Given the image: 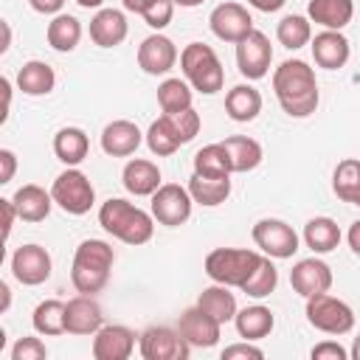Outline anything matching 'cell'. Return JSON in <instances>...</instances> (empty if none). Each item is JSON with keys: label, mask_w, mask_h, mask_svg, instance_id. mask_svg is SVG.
I'll return each mask as SVG.
<instances>
[{"label": "cell", "mask_w": 360, "mask_h": 360, "mask_svg": "<svg viewBox=\"0 0 360 360\" xmlns=\"http://www.w3.org/2000/svg\"><path fill=\"white\" fill-rule=\"evenodd\" d=\"M11 200H14L17 214H20L22 222H42V219H48V214H51V208H53L51 191H45V188L37 186V183L20 186Z\"/></svg>", "instance_id": "603a6c76"}, {"label": "cell", "mask_w": 360, "mask_h": 360, "mask_svg": "<svg viewBox=\"0 0 360 360\" xmlns=\"http://www.w3.org/2000/svg\"><path fill=\"white\" fill-rule=\"evenodd\" d=\"M276 284H278V270L270 262V256H262V262L256 264V270L248 276V281L239 290L245 295H250V298H264V295H270L276 290Z\"/></svg>", "instance_id": "ab89813d"}, {"label": "cell", "mask_w": 360, "mask_h": 360, "mask_svg": "<svg viewBox=\"0 0 360 360\" xmlns=\"http://www.w3.org/2000/svg\"><path fill=\"white\" fill-rule=\"evenodd\" d=\"M146 146L158 158H169V155H174L183 146V141H180V135H177V129H174V124H172L169 115H160L158 121L149 124V129H146Z\"/></svg>", "instance_id": "d590c367"}, {"label": "cell", "mask_w": 360, "mask_h": 360, "mask_svg": "<svg viewBox=\"0 0 360 360\" xmlns=\"http://www.w3.org/2000/svg\"><path fill=\"white\" fill-rule=\"evenodd\" d=\"M222 146L228 149L231 155V169L233 172H253L259 163H262V143L256 138H248V135H228L222 141Z\"/></svg>", "instance_id": "4dcf8cb0"}, {"label": "cell", "mask_w": 360, "mask_h": 360, "mask_svg": "<svg viewBox=\"0 0 360 360\" xmlns=\"http://www.w3.org/2000/svg\"><path fill=\"white\" fill-rule=\"evenodd\" d=\"M48 357V349L39 338L28 335V338H20L14 346H11V360H45Z\"/></svg>", "instance_id": "7bdbcfd3"}, {"label": "cell", "mask_w": 360, "mask_h": 360, "mask_svg": "<svg viewBox=\"0 0 360 360\" xmlns=\"http://www.w3.org/2000/svg\"><path fill=\"white\" fill-rule=\"evenodd\" d=\"M177 65V45L160 31L138 45V68L149 76H163Z\"/></svg>", "instance_id": "2e32d148"}, {"label": "cell", "mask_w": 360, "mask_h": 360, "mask_svg": "<svg viewBox=\"0 0 360 360\" xmlns=\"http://www.w3.org/2000/svg\"><path fill=\"white\" fill-rule=\"evenodd\" d=\"M121 183L129 194L135 197H152L163 183H160V169L158 163L146 160V158H132L124 172H121Z\"/></svg>", "instance_id": "7402d4cb"}, {"label": "cell", "mask_w": 360, "mask_h": 360, "mask_svg": "<svg viewBox=\"0 0 360 360\" xmlns=\"http://www.w3.org/2000/svg\"><path fill=\"white\" fill-rule=\"evenodd\" d=\"M0 292H3V307H0V312H6V309H8V304H11V290H8V284H6V281L0 284Z\"/></svg>", "instance_id": "db71d44e"}, {"label": "cell", "mask_w": 360, "mask_h": 360, "mask_svg": "<svg viewBox=\"0 0 360 360\" xmlns=\"http://www.w3.org/2000/svg\"><path fill=\"white\" fill-rule=\"evenodd\" d=\"M307 321H309V326H315L323 335H346L354 329L352 307L329 292H318V295L307 298Z\"/></svg>", "instance_id": "52a82bcc"}, {"label": "cell", "mask_w": 360, "mask_h": 360, "mask_svg": "<svg viewBox=\"0 0 360 360\" xmlns=\"http://www.w3.org/2000/svg\"><path fill=\"white\" fill-rule=\"evenodd\" d=\"M312 360H346L349 352L338 343V340H323V343H315L312 352H309Z\"/></svg>", "instance_id": "ee69618b"}, {"label": "cell", "mask_w": 360, "mask_h": 360, "mask_svg": "<svg viewBox=\"0 0 360 360\" xmlns=\"http://www.w3.org/2000/svg\"><path fill=\"white\" fill-rule=\"evenodd\" d=\"M273 62V45L262 31H250L242 42H236V68L248 82L264 79Z\"/></svg>", "instance_id": "8fae6325"}, {"label": "cell", "mask_w": 360, "mask_h": 360, "mask_svg": "<svg viewBox=\"0 0 360 360\" xmlns=\"http://www.w3.org/2000/svg\"><path fill=\"white\" fill-rule=\"evenodd\" d=\"M138 352L143 360H188L191 346L172 326H149L138 335Z\"/></svg>", "instance_id": "ba28073f"}, {"label": "cell", "mask_w": 360, "mask_h": 360, "mask_svg": "<svg viewBox=\"0 0 360 360\" xmlns=\"http://www.w3.org/2000/svg\"><path fill=\"white\" fill-rule=\"evenodd\" d=\"M233 357H253V360H262L264 352L259 346H253V340H242V343H231L222 349V360H233Z\"/></svg>", "instance_id": "f6af8a7d"}, {"label": "cell", "mask_w": 360, "mask_h": 360, "mask_svg": "<svg viewBox=\"0 0 360 360\" xmlns=\"http://www.w3.org/2000/svg\"><path fill=\"white\" fill-rule=\"evenodd\" d=\"M98 225L110 236H115V239H121V242H127L132 248L135 245H146L152 239V233H155V217L146 214L143 208L132 205L129 200H121V197H110L107 202H101Z\"/></svg>", "instance_id": "7a4b0ae2"}, {"label": "cell", "mask_w": 360, "mask_h": 360, "mask_svg": "<svg viewBox=\"0 0 360 360\" xmlns=\"http://www.w3.org/2000/svg\"><path fill=\"white\" fill-rule=\"evenodd\" d=\"M158 104H160V110L166 115L188 110L191 107V87H188V82L174 79V76L172 79H163L158 84Z\"/></svg>", "instance_id": "f35d334b"}, {"label": "cell", "mask_w": 360, "mask_h": 360, "mask_svg": "<svg viewBox=\"0 0 360 360\" xmlns=\"http://www.w3.org/2000/svg\"><path fill=\"white\" fill-rule=\"evenodd\" d=\"M259 262H262V253L248 248H214L205 256V273L217 284L242 287Z\"/></svg>", "instance_id": "5b68a950"}, {"label": "cell", "mask_w": 360, "mask_h": 360, "mask_svg": "<svg viewBox=\"0 0 360 360\" xmlns=\"http://www.w3.org/2000/svg\"><path fill=\"white\" fill-rule=\"evenodd\" d=\"M76 3H79L82 8H101L104 0H76Z\"/></svg>", "instance_id": "9f6ffc18"}, {"label": "cell", "mask_w": 360, "mask_h": 360, "mask_svg": "<svg viewBox=\"0 0 360 360\" xmlns=\"http://www.w3.org/2000/svg\"><path fill=\"white\" fill-rule=\"evenodd\" d=\"M332 191L338 200L360 205V160L357 158H343L335 172H332Z\"/></svg>", "instance_id": "1f68e13d"}, {"label": "cell", "mask_w": 360, "mask_h": 360, "mask_svg": "<svg viewBox=\"0 0 360 360\" xmlns=\"http://www.w3.org/2000/svg\"><path fill=\"white\" fill-rule=\"evenodd\" d=\"M0 208H3V239H8V236H11V228H14V219H17L20 214H17V205H14L11 197L0 200Z\"/></svg>", "instance_id": "bcb514c9"}, {"label": "cell", "mask_w": 360, "mask_h": 360, "mask_svg": "<svg viewBox=\"0 0 360 360\" xmlns=\"http://www.w3.org/2000/svg\"><path fill=\"white\" fill-rule=\"evenodd\" d=\"M141 17H143V22H146L149 28L163 31V28L172 22V17H174V3H172V0H155Z\"/></svg>", "instance_id": "b9f144b4"}, {"label": "cell", "mask_w": 360, "mask_h": 360, "mask_svg": "<svg viewBox=\"0 0 360 360\" xmlns=\"http://www.w3.org/2000/svg\"><path fill=\"white\" fill-rule=\"evenodd\" d=\"M0 166H3V172H0V183H11L14 169H17V155H14L11 149H0Z\"/></svg>", "instance_id": "7dc6e473"}, {"label": "cell", "mask_w": 360, "mask_h": 360, "mask_svg": "<svg viewBox=\"0 0 360 360\" xmlns=\"http://www.w3.org/2000/svg\"><path fill=\"white\" fill-rule=\"evenodd\" d=\"M104 326V312L93 295L79 292L65 304V329L68 335H96Z\"/></svg>", "instance_id": "e0dca14e"}, {"label": "cell", "mask_w": 360, "mask_h": 360, "mask_svg": "<svg viewBox=\"0 0 360 360\" xmlns=\"http://www.w3.org/2000/svg\"><path fill=\"white\" fill-rule=\"evenodd\" d=\"M194 174H202V177H231L233 174L231 155L222 146V141L197 149V155H194Z\"/></svg>", "instance_id": "e575fe53"}, {"label": "cell", "mask_w": 360, "mask_h": 360, "mask_svg": "<svg viewBox=\"0 0 360 360\" xmlns=\"http://www.w3.org/2000/svg\"><path fill=\"white\" fill-rule=\"evenodd\" d=\"M141 141H143V132L138 129V124H132L127 118L110 121L101 129V149L110 158H129V155H135V149L141 146Z\"/></svg>", "instance_id": "ffe728a7"}, {"label": "cell", "mask_w": 360, "mask_h": 360, "mask_svg": "<svg viewBox=\"0 0 360 360\" xmlns=\"http://www.w3.org/2000/svg\"><path fill=\"white\" fill-rule=\"evenodd\" d=\"M177 329L180 335L188 340L191 349H211L219 343V332H222V323L214 321L208 312H202L197 304L183 309L180 321H177Z\"/></svg>", "instance_id": "9a60e30c"}, {"label": "cell", "mask_w": 360, "mask_h": 360, "mask_svg": "<svg viewBox=\"0 0 360 360\" xmlns=\"http://www.w3.org/2000/svg\"><path fill=\"white\" fill-rule=\"evenodd\" d=\"M174 6H183V8H194V6H200L202 0H172Z\"/></svg>", "instance_id": "6f0895ef"}, {"label": "cell", "mask_w": 360, "mask_h": 360, "mask_svg": "<svg viewBox=\"0 0 360 360\" xmlns=\"http://www.w3.org/2000/svg\"><path fill=\"white\" fill-rule=\"evenodd\" d=\"M112 262H115V250H112L110 242L84 239L76 248L73 264H70V281H73L76 292H84V295L101 292L107 287V281H110Z\"/></svg>", "instance_id": "3957f363"}, {"label": "cell", "mask_w": 360, "mask_h": 360, "mask_svg": "<svg viewBox=\"0 0 360 360\" xmlns=\"http://www.w3.org/2000/svg\"><path fill=\"white\" fill-rule=\"evenodd\" d=\"M135 352V332L124 323H107L93 335L96 360H127Z\"/></svg>", "instance_id": "ac0fdd59"}, {"label": "cell", "mask_w": 360, "mask_h": 360, "mask_svg": "<svg viewBox=\"0 0 360 360\" xmlns=\"http://www.w3.org/2000/svg\"><path fill=\"white\" fill-rule=\"evenodd\" d=\"M253 8H259V11H264V14H270V11H278L287 0H248Z\"/></svg>", "instance_id": "f907efd6"}, {"label": "cell", "mask_w": 360, "mask_h": 360, "mask_svg": "<svg viewBox=\"0 0 360 360\" xmlns=\"http://www.w3.org/2000/svg\"><path fill=\"white\" fill-rule=\"evenodd\" d=\"M45 37H48V45H51L53 51L68 53V51H73V48L79 45V39H82V22H79L73 14H56V17L48 22Z\"/></svg>", "instance_id": "836d02e7"}, {"label": "cell", "mask_w": 360, "mask_h": 360, "mask_svg": "<svg viewBox=\"0 0 360 360\" xmlns=\"http://www.w3.org/2000/svg\"><path fill=\"white\" fill-rule=\"evenodd\" d=\"M0 87H3V96H6V118H8V107H11V82L3 76V79H0ZM6 118H3V121H6Z\"/></svg>", "instance_id": "f5cc1de1"}, {"label": "cell", "mask_w": 360, "mask_h": 360, "mask_svg": "<svg viewBox=\"0 0 360 360\" xmlns=\"http://www.w3.org/2000/svg\"><path fill=\"white\" fill-rule=\"evenodd\" d=\"M233 323H236L239 338H245V340H262V338H267V335L273 332L276 318H273L270 307H264V304H253V307L239 309L236 318H233Z\"/></svg>", "instance_id": "484cf974"}, {"label": "cell", "mask_w": 360, "mask_h": 360, "mask_svg": "<svg viewBox=\"0 0 360 360\" xmlns=\"http://www.w3.org/2000/svg\"><path fill=\"white\" fill-rule=\"evenodd\" d=\"M276 39L290 48V51H298L304 45L312 42V25H309V17L304 14H287L278 25H276Z\"/></svg>", "instance_id": "74e56055"}, {"label": "cell", "mask_w": 360, "mask_h": 360, "mask_svg": "<svg viewBox=\"0 0 360 360\" xmlns=\"http://www.w3.org/2000/svg\"><path fill=\"white\" fill-rule=\"evenodd\" d=\"M256 248L270 256V259H290L298 250V233L292 231V225H287L284 219H259L250 231Z\"/></svg>", "instance_id": "30bf717a"}, {"label": "cell", "mask_w": 360, "mask_h": 360, "mask_svg": "<svg viewBox=\"0 0 360 360\" xmlns=\"http://www.w3.org/2000/svg\"><path fill=\"white\" fill-rule=\"evenodd\" d=\"M180 70H183L186 82L202 96H214L225 84L222 62H219L217 51L205 42H188L180 51Z\"/></svg>", "instance_id": "277c9868"}, {"label": "cell", "mask_w": 360, "mask_h": 360, "mask_svg": "<svg viewBox=\"0 0 360 360\" xmlns=\"http://www.w3.org/2000/svg\"><path fill=\"white\" fill-rule=\"evenodd\" d=\"M273 90L281 110L290 118H307L318 110L321 93H318L315 70L304 59H284L273 70Z\"/></svg>", "instance_id": "6da1fadb"}, {"label": "cell", "mask_w": 360, "mask_h": 360, "mask_svg": "<svg viewBox=\"0 0 360 360\" xmlns=\"http://www.w3.org/2000/svg\"><path fill=\"white\" fill-rule=\"evenodd\" d=\"M290 284H292V290L301 298H312L318 292H329V287H332V267L323 259H318V256L301 259L290 270Z\"/></svg>", "instance_id": "5bb4252c"}, {"label": "cell", "mask_w": 360, "mask_h": 360, "mask_svg": "<svg viewBox=\"0 0 360 360\" xmlns=\"http://www.w3.org/2000/svg\"><path fill=\"white\" fill-rule=\"evenodd\" d=\"M121 3H124L127 11H132V14H143L155 0H121Z\"/></svg>", "instance_id": "816d5d0a"}, {"label": "cell", "mask_w": 360, "mask_h": 360, "mask_svg": "<svg viewBox=\"0 0 360 360\" xmlns=\"http://www.w3.org/2000/svg\"><path fill=\"white\" fill-rule=\"evenodd\" d=\"M90 152V138L84 129L79 127H62L53 135V155L65 163V166H79Z\"/></svg>", "instance_id": "d4e9b609"}, {"label": "cell", "mask_w": 360, "mask_h": 360, "mask_svg": "<svg viewBox=\"0 0 360 360\" xmlns=\"http://www.w3.org/2000/svg\"><path fill=\"white\" fill-rule=\"evenodd\" d=\"M166 115V112H163ZM172 118V124H174V129H177V135H180V141L183 143H188V141H194V135L200 132V112L194 110V107H188V110H183V112H172L169 115Z\"/></svg>", "instance_id": "60d3db41"}, {"label": "cell", "mask_w": 360, "mask_h": 360, "mask_svg": "<svg viewBox=\"0 0 360 360\" xmlns=\"http://www.w3.org/2000/svg\"><path fill=\"white\" fill-rule=\"evenodd\" d=\"M346 242H349V248L360 256V219H354L352 225H349V233H346Z\"/></svg>", "instance_id": "681fc988"}, {"label": "cell", "mask_w": 360, "mask_h": 360, "mask_svg": "<svg viewBox=\"0 0 360 360\" xmlns=\"http://www.w3.org/2000/svg\"><path fill=\"white\" fill-rule=\"evenodd\" d=\"M31 323H34V332L37 335H45V338H56V335H65V301L59 298H48L42 304H37L34 315H31Z\"/></svg>", "instance_id": "8d00e7d4"}, {"label": "cell", "mask_w": 360, "mask_h": 360, "mask_svg": "<svg viewBox=\"0 0 360 360\" xmlns=\"http://www.w3.org/2000/svg\"><path fill=\"white\" fill-rule=\"evenodd\" d=\"M28 3L37 14H59L65 6V0H28Z\"/></svg>", "instance_id": "c3c4849f"}, {"label": "cell", "mask_w": 360, "mask_h": 360, "mask_svg": "<svg viewBox=\"0 0 360 360\" xmlns=\"http://www.w3.org/2000/svg\"><path fill=\"white\" fill-rule=\"evenodd\" d=\"M309 48H312L315 65L323 68V70H340L349 62V53H352L349 39L340 31H329V28H323L321 34H315V39H312Z\"/></svg>", "instance_id": "d6986e66"}, {"label": "cell", "mask_w": 360, "mask_h": 360, "mask_svg": "<svg viewBox=\"0 0 360 360\" xmlns=\"http://www.w3.org/2000/svg\"><path fill=\"white\" fill-rule=\"evenodd\" d=\"M340 228L332 217H312L307 225H304V245L312 250V253H329L340 245Z\"/></svg>", "instance_id": "f546056e"}, {"label": "cell", "mask_w": 360, "mask_h": 360, "mask_svg": "<svg viewBox=\"0 0 360 360\" xmlns=\"http://www.w3.org/2000/svg\"><path fill=\"white\" fill-rule=\"evenodd\" d=\"M17 87L25 96H48L56 87V73L48 62L31 59L17 70Z\"/></svg>", "instance_id": "4316f807"}, {"label": "cell", "mask_w": 360, "mask_h": 360, "mask_svg": "<svg viewBox=\"0 0 360 360\" xmlns=\"http://www.w3.org/2000/svg\"><path fill=\"white\" fill-rule=\"evenodd\" d=\"M197 307H200L202 312H208L214 321H219L222 326H225L228 321H233L236 312H239V309H236V298H233V292H231L225 284H217V281L200 292Z\"/></svg>", "instance_id": "f1b7e54d"}, {"label": "cell", "mask_w": 360, "mask_h": 360, "mask_svg": "<svg viewBox=\"0 0 360 360\" xmlns=\"http://www.w3.org/2000/svg\"><path fill=\"white\" fill-rule=\"evenodd\" d=\"M51 197L53 202L65 211V214H73V217H82L93 208L96 202V188L93 183L87 180L84 172H79L76 166H68L51 186Z\"/></svg>", "instance_id": "8992f818"}, {"label": "cell", "mask_w": 360, "mask_h": 360, "mask_svg": "<svg viewBox=\"0 0 360 360\" xmlns=\"http://www.w3.org/2000/svg\"><path fill=\"white\" fill-rule=\"evenodd\" d=\"M127 17L118 8H98L96 17L90 20V39L98 48H115L127 39Z\"/></svg>", "instance_id": "44dd1931"}, {"label": "cell", "mask_w": 360, "mask_h": 360, "mask_svg": "<svg viewBox=\"0 0 360 360\" xmlns=\"http://www.w3.org/2000/svg\"><path fill=\"white\" fill-rule=\"evenodd\" d=\"M191 205H194V197L188 194V186H180V183H163L152 194V217L166 228H177L188 222Z\"/></svg>", "instance_id": "9c48e42d"}, {"label": "cell", "mask_w": 360, "mask_h": 360, "mask_svg": "<svg viewBox=\"0 0 360 360\" xmlns=\"http://www.w3.org/2000/svg\"><path fill=\"white\" fill-rule=\"evenodd\" d=\"M349 357H352V360H360V335L354 338V343H352V352H349Z\"/></svg>", "instance_id": "11a10c76"}, {"label": "cell", "mask_w": 360, "mask_h": 360, "mask_svg": "<svg viewBox=\"0 0 360 360\" xmlns=\"http://www.w3.org/2000/svg\"><path fill=\"white\" fill-rule=\"evenodd\" d=\"M188 194L194 197V202L214 208L222 205L231 197V177H202V174H191L188 180Z\"/></svg>", "instance_id": "d6a6232c"}, {"label": "cell", "mask_w": 360, "mask_h": 360, "mask_svg": "<svg viewBox=\"0 0 360 360\" xmlns=\"http://www.w3.org/2000/svg\"><path fill=\"white\" fill-rule=\"evenodd\" d=\"M307 17L309 22H318L329 31H343L354 17V3L352 0H309Z\"/></svg>", "instance_id": "cb8c5ba5"}, {"label": "cell", "mask_w": 360, "mask_h": 360, "mask_svg": "<svg viewBox=\"0 0 360 360\" xmlns=\"http://www.w3.org/2000/svg\"><path fill=\"white\" fill-rule=\"evenodd\" d=\"M208 25H211L217 39L236 45V42H242L253 31V17H250V11L242 3H219L211 11Z\"/></svg>", "instance_id": "7c38bea8"}, {"label": "cell", "mask_w": 360, "mask_h": 360, "mask_svg": "<svg viewBox=\"0 0 360 360\" xmlns=\"http://www.w3.org/2000/svg\"><path fill=\"white\" fill-rule=\"evenodd\" d=\"M225 112L239 121V124H248L253 121L259 112H262V93L250 84H236L225 93Z\"/></svg>", "instance_id": "83f0119b"}, {"label": "cell", "mask_w": 360, "mask_h": 360, "mask_svg": "<svg viewBox=\"0 0 360 360\" xmlns=\"http://www.w3.org/2000/svg\"><path fill=\"white\" fill-rule=\"evenodd\" d=\"M51 270H53V262L42 245H22L11 253V273L25 287H37V284L48 281Z\"/></svg>", "instance_id": "4fadbf2b"}]
</instances>
